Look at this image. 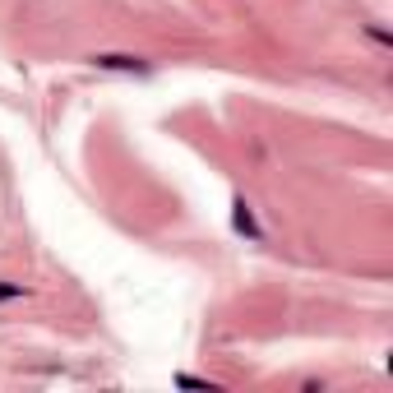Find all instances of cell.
I'll return each mask as SVG.
<instances>
[{
    "mask_svg": "<svg viewBox=\"0 0 393 393\" xmlns=\"http://www.w3.org/2000/svg\"><path fill=\"white\" fill-rule=\"evenodd\" d=\"M93 65H102V69H144V60L139 56H93Z\"/></svg>",
    "mask_w": 393,
    "mask_h": 393,
    "instance_id": "6da1fadb",
    "label": "cell"
},
{
    "mask_svg": "<svg viewBox=\"0 0 393 393\" xmlns=\"http://www.w3.org/2000/svg\"><path fill=\"white\" fill-rule=\"evenodd\" d=\"M14 296H23L19 282H0V301H14Z\"/></svg>",
    "mask_w": 393,
    "mask_h": 393,
    "instance_id": "7a4b0ae2",
    "label": "cell"
}]
</instances>
